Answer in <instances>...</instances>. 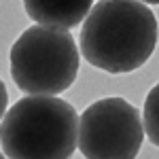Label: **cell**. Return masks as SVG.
I'll return each mask as SVG.
<instances>
[{"label":"cell","instance_id":"1","mask_svg":"<svg viewBox=\"0 0 159 159\" xmlns=\"http://www.w3.org/2000/svg\"><path fill=\"white\" fill-rule=\"evenodd\" d=\"M157 45V17L142 2L104 0L91 7L81 30V53L91 66L125 74L144 66Z\"/></svg>","mask_w":159,"mask_h":159},{"label":"cell","instance_id":"2","mask_svg":"<svg viewBox=\"0 0 159 159\" xmlns=\"http://www.w3.org/2000/svg\"><path fill=\"white\" fill-rule=\"evenodd\" d=\"M76 132L79 115L70 102L25 96L0 121V147L7 159H70Z\"/></svg>","mask_w":159,"mask_h":159},{"label":"cell","instance_id":"3","mask_svg":"<svg viewBox=\"0 0 159 159\" xmlns=\"http://www.w3.org/2000/svg\"><path fill=\"white\" fill-rule=\"evenodd\" d=\"M15 85L25 96H51L70 89L79 74V47L64 30L30 25L9 53Z\"/></svg>","mask_w":159,"mask_h":159},{"label":"cell","instance_id":"4","mask_svg":"<svg viewBox=\"0 0 159 159\" xmlns=\"http://www.w3.org/2000/svg\"><path fill=\"white\" fill-rule=\"evenodd\" d=\"M144 142L140 112L123 98H104L89 104L76 132L85 159H136Z\"/></svg>","mask_w":159,"mask_h":159},{"label":"cell","instance_id":"5","mask_svg":"<svg viewBox=\"0 0 159 159\" xmlns=\"http://www.w3.org/2000/svg\"><path fill=\"white\" fill-rule=\"evenodd\" d=\"M89 0H38V2H25L24 9L30 19H34L36 25L51 28V30H64L68 32L70 28L85 21V17L91 11Z\"/></svg>","mask_w":159,"mask_h":159},{"label":"cell","instance_id":"6","mask_svg":"<svg viewBox=\"0 0 159 159\" xmlns=\"http://www.w3.org/2000/svg\"><path fill=\"white\" fill-rule=\"evenodd\" d=\"M157 115H159V87L155 85L147 96L144 102V112L140 115L142 121V132L153 144L159 142V125H157Z\"/></svg>","mask_w":159,"mask_h":159},{"label":"cell","instance_id":"7","mask_svg":"<svg viewBox=\"0 0 159 159\" xmlns=\"http://www.w3.org/2000/svg\"><path fill=\"white\" fill-rule=\"evenodd\" d=\"M7 104H9V93H7V87H4L2 79H0V121H2V117L7 112Z\"/></svg>","mask_w":159,"mask_h":159},{"label":"cell","instance_id":"8","mask_svg":"<svg viewBox=\"0 0 159 159\" xmlns=\"http://www.w3.org/2000/svg\"><path fill=\"white\" fill-rule=\"evenodd\" d=\"M0 159H7V157H4V155H2V153H0Z\"/></svg>","mask_w":159,"mask_h":159}]
</instances>
